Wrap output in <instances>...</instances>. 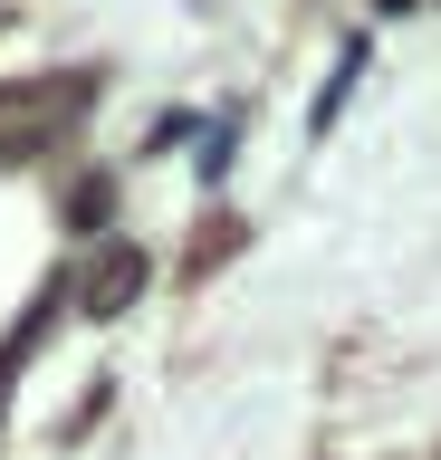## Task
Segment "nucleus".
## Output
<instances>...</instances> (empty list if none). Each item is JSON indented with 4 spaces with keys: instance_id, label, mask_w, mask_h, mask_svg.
<instances>
[{
    "instance_id": "f257e3e1",
    "label": "nucleus",
    "mask_w": 441,
    "mask_h": 460,
    "mask_svg": "<svg viewBox=\"0 0 441 460\" xmlns=\"http://www.w3.org/2000/svg\"><path fill=\"white\" fill-rule=\"evenodd\" d=\"M87 96H96V67H58V77H39V86H0V164L58 144L87 115Z\"/></svg>"
},
{
    "instance_id": "f03ea898",
    "label": "nucleus",
    "mask_w": 441,
    "mask_h": 460,
    "mask_svg": "<svg viewBox=\"0 0 441 460\" xmlns=\"http://www.w3.org/2000/svg\"><path fill=\"white\" fill-rule=\"evenodd\" d=\"M135 288H145V250H135V240H106V259L87 269V288H77V297H87V316H116Z\"/></svg>"
}]
</instances>
